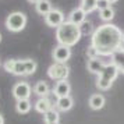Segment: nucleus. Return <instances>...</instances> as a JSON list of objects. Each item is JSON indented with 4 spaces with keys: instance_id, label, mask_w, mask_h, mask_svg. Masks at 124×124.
<instances>
[{
    "instance_id": "nucleus-15",
    "label": "nucleus",
    "mask_w": 124,
    "mask_h": 124,
    "mask_svg": "<svg viewBox=\"0 0 124 124\" xmlns=\"http://www.w3.org/2000/svg\"><path fill=\"white\" fill-rule=\"evenodd\" d=\"M74 105V101L73 98L68 95V96H64V98H57L56 101V107L57 110H60V112H68Z\"/></svg>"
},
{
    "instance_id": "nucleus-4",
    "label": "nucleus",
    "mask_w": 124,
    "mask_h": 124,
    "mask_svg": "<svg viewBox=\"0 0 124 124\" xmlns=\"http://www.w3.org/2000/svg\"><path fill=\"white\" fill-rule=\"evenodd\" d=\"M27 16L21 11H13L6 18V28L10 32H21L27 25Z\"/></svg>"
},
{
    "instance_id": "nucleus-11",
    "label": "nucleus",
    "mask_w": 124,
    "mask_h": 124,
    "mask_svg": "<svg viewBox=\"0 0 124 124\" xmlns=\"http://www.w3.org/2000/svg\"><path fill=\"white\" fill-rule=\"evenodd\" d=\"M86 16L88 14L84 11L82 7H77V8H74L73 11L68 14V21L75 24V25H81L84 21H86Z\"/></svg>"
},
{
    "instance_id": "nucleus-22",
    "label": "nucleus",
    "mask_w": 124,
    "mask_h": 124,
    "mask_svg": "<svg viewBox=\"0 0 124 124\" xmlns=\"http://www.w3.org/2000/svg\"><path fill=\"white\" fill-rule=\"evenodd\" d=\"M86 14L98 10V0H81V6Z\"/></svg>"
},
{
    "instance_id": "nucleus-16",
    "label": "nucleus",
    "mask_w": 124,
    "mask_h": 124,
    "mask_svg": "<svg viewBox=\"0 0 124 124\" xmlns=\"http://www.w3.org/2000/svg\"><path fill=\"white\" fill-rule=\"evenodd\" d=\"M32 91H34L35 95H38L39 98H46L50 93V88H49L47 82H45V81H38Z\"/></svg>"
},
{
    "instance_id": "nucleus-6",
    "label": "nucleus",
    "mask_w": 124,
    "mask_h": 124,
    "mask_svg": "<svg viewBox=\"0 0 124 124\" xmlns=\"http://www.w3.org/2000/svg\"><path fill=\"white\" fill-rule=\"evenodd\" d=\"M4 70L13 75H27V68H25L24 60H17V59L7 60L4 63Z\"/></svg>"
},
{
    "instance_id": "nucleus-31",
    "label": "nucleus",
    "mask_w": 124,
    "mask_h": 124,
    "mask_svg": "<svg viewBox=\"0 0 124 124\" xmlns=\"http://www.w3.org/2000/svg\"><path fill=\"white\" fill-rule=\"evenodd\" d=\"M0 42H1V34H0Z\"/></svg>"
},
{
    "instance_id": "nucleus-32",
    "label": "nucleus",
    "mask_w": 124,
    "mask_h": 124,
    "mask_svg": "<svg viewBox=\"0 0 124 124\" xmlns=\"http://www.w3.org/2000/svg\"><path fill=\"white\" fill-rule=\"evenodd\" d=\"M56 124H59V123H56Z\"/></svg>"
},
{
    "instance_id": "nucleus-30",
    "label": "nucleus",
    "mask_w": 124,
    "mask_h": 124,
    "mask_svg": "<svg viewBox=\"0 0 124 124\" xmlns=\"http://www.w3.org/2000/svg\"><path fill=\"white\" fill-rule=\"evenodd\" d=\"M0 124H4V118H3L1 114H0Z\"/></svg>"
},
{
    "instance_id": "nucleus-24",
    "label": "nucleus",
    "mask_w": 124,
    "mask_h": 124,
    "mask_svg": "<svg viewBox=\"0 0 124 124\" xmlns=\"http://www.w3.org/2000/svg\"><path fill=\"white\" fill-rule=\"evenodd\" d=\"M24 62H25V68H27V75H32V74H35L36 68H38L36 62L32 60V59H24Z\"/></svg>"
},
{
    "instance_id": "nucleus-1",
    "label": "nucleus",
    "mask_w": 124,
    "mask_h": 124,
    "mask_svg": "<svg viewBox=\"0 0 124 124\" xmlns=\"http://www.w3.org/2000/svg\"><path fill=\"white\" fill-rule=\"evenodd\" d=\"M124 32L113 24H103L95 29L91 36V45L95 47L99 56H112L118 50Z\"/></svg>"
},
{
    "instance_id": "nucleus-14",
    "label": "nucleus",
    "mask_w": 124,
    "mask_h": 124,
    "mask_svg": "<svg viewBox=\"0 0 124 124\" xmlns=\"http://www.w3.org/2000/svg\"><path fill=\"white\" fill-rule=\"evenodd\" d=\"M105 103H106V99L101 93H93L89 98V107L92 110H101V109H103Z\"/></svg>"
},
{
    "instance_id": "nucleus-18",
    "label": "nucleus",
    "mask_w": 124,
    "mask_h": 124,
    "mask_svg": "<svg viewBox=\"0 0 124 124\" xmlns=\"http://www.w3.org/2000/svg\"><path fill=\"white\" fill-rule=\"evenodd\" d=\"M35 8H36V13L40 16H47L53 10L50 0H40L38 4H35Z\"/></svg>"
},
{
    "instance_id": "nucleus-9",
    "label": "nucleus",
    "mask_w": 124,
    "mask_h": 124,
    "mask_svg": "<svg viewBox=\"0 0 124 124\" xmlns=\"http://www.w3.org/2000/svg\"><path fill=\"white\" fill-rule=\"evenodd\" d=\"M52 57L56 63H67V60L71 57V47L64 45H57L52 52Z\"/></svg>"
},
{
    "instance_id": "nucleus-20",
    "label": "nucleus",
    "mask_w": 124,
    "mask_h": 124,
    "mask_svg": "<svg viewBox=\"0 0 124 124\" xmlns=\"http://www.w3.org/2000/svg\"><path fill=\"white\" fill-rule=\"evenodd\" d=\"M31 107H32V103H31L29 99L17 101V103H16V110H17V113H20V114H27V113L31 110Z\"/></svg>"
},
{
    "instance_id": "nucleus-7",
    "label": "nucleus",
    "mask_w": 124,
    "mask_h": 124,
    "mask_svg": "<svg viewBox=\"0 0 124 124\" xmlns=\"http://www.w3.org/2000/svg\"><path fill=\"white\" fill-rule=\"evenodd\" d=\"M66 21V16H64V13L62 10H59V8H53L47 16H45V23L47 27H50V28H59L63 23Z\"/></svg>"
},
{
    "instance_id": "nucleus-21",
    "label": "nucleus",
    "mask_w": 124,
    "mask_h": 124,
    "mask_svg": "<svg viewBox=\"0 0 124 124\" xmlns=\"http://www.w3.org/2000/svg\"><path fill=\"white\" fill-rule=\"evenodd\" d=\"M79 27V31H81V35L82 36H92L93 32H95V28H93V24L91 23V21H84V23L78 25Z\"/></svg>"
},
{
    "instance_id": "nucleus-27",
    "label": "nucleus",
    "mask_w": 124,
    "mask_h": 124,
    "mask_svg": "<svg viewBox=\"0 0 124 124\" xmlns=\"http://www.w3.org/2000/svg\"><path fill=\"white\" fill-rule=\"evenodd\" d=\"M118 49L124 52V36H123V39H121V43H120V47H118Z\"/></svg>"
},
{
    "instance_id": "nucleus-19",
    "label": "nucleus",
    "mask_w": 124,
    "mask_h": 124,
    "mask_svg": "<svg viewBox=\"0 0 124 124\" xmlns=\"http://www.w3.org/2000/svg\"><path fill=\"white\" fill-rule=\"evenodd\" d=\"M43 120H45L46 124H56L59 123V120H60V114H59V110H56L54 107L50 109L47 113L43 114Z\"/></svg>"
},
{
    "instance_id": "nucleus-10",
    "label": "nucleus",
    "mask_w": 124,
    "mask_h": 124,
    "mask_svg": "<svg viewBox=\"0 0 124 124\" xmlns=\"http://www.w3.org/2000/svg\"><path fill=\"white\" fill-rule=\"evenodd\" d=\"M71 92V85L70 82H67V79L64 81H59L54 85V89H53V93L56 98H64V96H68Z\"/></svg>"
},
{
    "instance_id": "nucleus-12",
    "label": "nucleus",
    "mask_w": 124,
    "mask_h": 124,
    "mask_svg": "<svg viewBox=\"0 0 124 124\" xmlns=\"http://www.w3.org/2000/svg\"><path fill=\"white\" fill-rule=\"evenodd\" d=\"M53 102L49 99V96H46V98H39L38 101L35 102V110L38 113H40V114H45V113H47L50 109H53Z\"/></svg>"
},
{
    "instance_id": "nucleus-5",
    "label": "nucleus",
    "mask_w": 124,
    "mask_h": 124,
    "mask_svg": "<svg viewBox=\"0 0 124 124\" xmlns=\"http://www.w3.org/2000/svg\"><path fill=\"white\" fill-rule=\"evenodd\" d=\"M68 74H70V68L66 63H53L52 66H49L47 68V75L49 78L53 79V81H64L67 79Z\"/></svg>"
},
{
    "instance_id": "nucleus-13",
    "label": "nucleus",
    "mask_w": 124,
    "mask_h": 124,
    "mask_svg": "<svg viewBox=\"0 0 124 124\" xmlns=\"http://www.w3.org/2000/svg\"><path fill=\"white\" fill-rule=\"evenodd\" d=\"M106 66V63L101 60L99 57H96V59H91L88 60V64H86V68H88V71L92 74H99L103 70V67Z\"/></svg>"
},
{
    "instance_id": "nucleus-8",
    "label": "nucleus",
    "mask_w": 124,
    "mask_h": 124,
    "mask_svg": "<svg viewBox=\"0 0 124 124\" xmlns=\"http://www.w3.org/2000/svg\"><path fill=\"white\" fill-rule=\"evenodd\" d=\"M32 95V88L28 82H17L13 86V96L17 101H23V99H29V96Z\"/></svg>"
},
{
    "instance_id": "nucleus-26",
    "label": "nucleus",
    "mask_w": 124,
    "mask_h": 124,
    "mask_svg": "<svg viewBox=\"0 0 124 124\" xmlns=\"http://www.w3.org/2000/svg\"><path fill=\"white\" fill-rule=\"evenodd\" d=\"M107 7H110V3H109L107 0H98V10H99V11L105 10Z\"/></svg>"
},
{
    "instance_id": "nucleus-28",
    "label": "nucleus",
    "mask_w": 124,
    "mask_h": 124,
    "mask_svg": "<svg viewBox=\"0 0 124 124\" xmlns=\"http://www.w3.org/2000/svg\"><path fill=\"white\" fill-rule=\"evenodd\" d=\"M28 1H29V3H32V4H38L40 0H28Z\"/></svg>"
},
{
    "instance_id": "nucleus-29",
    "label": "nucleus",
    "mask_w": 124,
    "mask_h": 124,
    "mask_svg": "<svg viewBox=\"0 0 124 124\" xmlns=\"http://www.w3.org/2000/svg\"><path fill=\"white\" fill-rule=\"evenodd\" d=\"M107 1H109V3H110V4H114V3H117L118 0H107Z\"/></svg>"
},
{
    "instance_id": "nucleus-3",
    "label": "nucleus",
    "mask_w": 124,
    "mask_h": 124,
    "mask_svg": "<svg viewBox=\"0 0 124 124\" xmlns=\"http://www.w3.org/2000/svg\"><path fill=\"white\" fill-rule=\"evenodd\" d=\"M120 70L117 68V66H114L112 62L106 63V66L103 67L101 73L98 74V79H96V86L101 91H107L112 88L114 79L118 77Z\"/></svg>"
},
{
    "instance_id": "nucleus-2",
    "label": "nucleus",
    "mask_w": 124,
    "mask_h": 124,
    "mask_svg": "<svg viewBox=\"0 0 124 124\" xmlns=\"http://www.w3.org/2000/svg\"><path fill=\"white\" fill-rule=\"evenodd\" d=\"M82 38L79 27L75 24L70 23V21H64V23L56 29V39L59 42V45H64L68 47H73L74 45H77L79 39Z\"/></svg>"
},
{
    "instance_id": "nucleus-25",
    "label": "nucleus",
    "mask_w": 124,
    "mask_h": 124,
    "mask_svg": "<svg viewBox=\"0 0 124 124\" xmlns=\"http://www.w3.org/2000/svg\"><path fill=\"white\" fill-rule=\"evenodd\" d=\"M85 54H86V57H88V60L99 57V53H98V50H96V49H95V47H93L92 45H89L88 47H86V52H85Z\"/></svg>"
},
{
    "instance_id": "nucleus-17",
    "label": "nucleus",
    "mask_w": 124,
    "mask_h": 124,
    "mask_svg": "<svg viewBox=\"0 0 124 124\" xmlns=\"http://www.w3.org/2000/svg\"><path fill=\"white\" fill-rule=\"evenodd\" d=\"M110 57H112V63L114 66H117V68L120 70V73L124 74V52L118 49Z\"/></svg>"
},
{
    "instance_id": "nucleus-23",
    "label": "nucleus",
    "mask_w": 124,
    "mask_h": 124,
    "mask_svg": "<svg viewBox=\"0 0 124 124\" xmlns=\"http://www.w3.org/2000/svg\"><path fill=\"white\" fill-rule=\"evenodd\" d=\"M99 17H101V20L103 23L110 24V21L114 18V10H113V7L110 6V7H107V8H105V10L99 11Z\"/></svg>"
}]
</instances>
